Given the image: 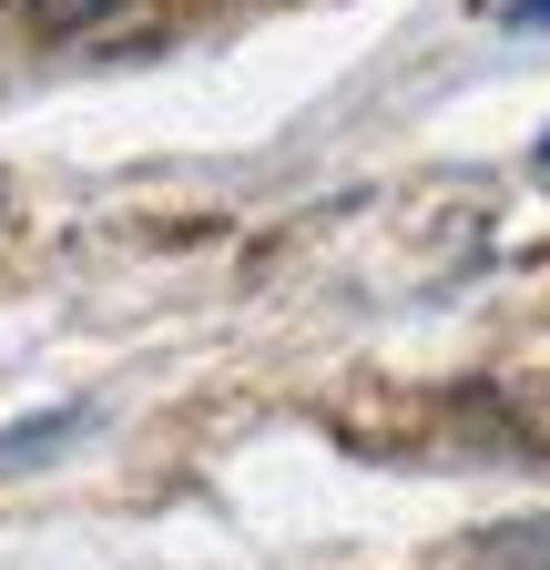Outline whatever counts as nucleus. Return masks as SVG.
Masks as SVG:
<instances>
[{
	"label": "nucleus",
	"mask_w": 550,
	"mask_h": 570,
	"mask_svg": "<svg viewBox=\"0 0 550 570\" xmlns=\"http://www.w3.org/2000/svg\"><path fill=\"white\" fill-rule=\"evenodd\" d=\"M469 560H479V570H550V520H500V530H479Z\"/></svg>",
	"instance_id": "nucleus-1"
},
{
	"label": "nucleus",
	"mask_w": 550,
	"mask_h": 570,
	"mask_svg": "<svg viewBox=\"0 0 550 570\" xmlns=\"http://www.w3.org/2000/svg\"><path fill=\"white\" fill-rule=\"evenodd\" d=\"M132 0H31V31L41 41H92L102 21H122Z\"/></svg>",
	"instance_id": "nucleus-2"
}]
</instances>
